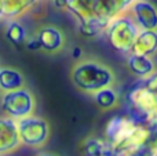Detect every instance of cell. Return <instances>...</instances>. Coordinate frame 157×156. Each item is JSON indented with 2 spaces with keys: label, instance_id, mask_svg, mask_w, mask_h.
Instances as JSON below:
<instances>
[{
  "label": "cell",
  "instance_id": "1",
  "mask_svg": "<svg viewBox=\"0 0 157 156\" xmlns=\"http://www.w3.org/2000/svg\"><path fill=\"white\" fill-rule=\"evenodd\" d=\"M105 137L114 155H125L146 145L152 137V130L147 123L138 120L130 113L117 115L108 122Z\"/></svg>",
  "mask_w": 157,
  "mask_h": 156
},
{
  "label": "cell",
  "instance_id": "2",
  "mask_svg": "<svg viewBox=\"0 0 157 156\" xmlns=\"http://www.w3.org/2000/svg\"><path fill=\"white\" fill-rule=\"evenodd\" d=\"M57 7L69 11L76 18L78 30L87 37L105 32L110 22L103 10L102 0H59Z\"/></svg>",
  "mask_w": 157,
  "mask_h": 156
},
{
  "label": "cell",
  "instance_id": "3",
  "mask_svg": "<svg viewBox=\"0 0 157 156\" xmlns=\"http://www.w3.org/2000/svg\"><path fill=\"white\" fill-rule=\"evenodd\" d=\"M72 83L77 90L86 94H94L116 82V75L110 66L95 60H80L71 71Z\"/></svg>",
  "mask_w": 157,
  "mask_h": 156
},
{
  "label": "cell",
  "instance_id": "4",
  "mask_svg": "<svg viewBox=\"0 0 157 156\" xmlns=\"http://www.w3.org/2000/svg\"><path fill=\"white\" fill-rule=\"evenodd\" d=\"M139 30L141 29L135 24L130 13L124 11V13L116 15L109 22L105 29V33L112 49L119 53H123V54H128Z\"/></svg>",
  "mask_w": 157,
  "mask_h": 156
},
{
  "label": "cell",
  "instance_id": "5",
  "mask_svg": "<svg viewBox=\"0 0 157 156\" xmlns=\"http://www.w3.org/2000/svg\"><path fill=\"white\" fill-rule=\"evenodd\" d=\"M130 115L145 123H150L157 119V98L152 91L138 79L125 94Z\"/></svg>",
  "mask_w": 157,
  "mask_h": 156
},
{
  "label": "cell",
  "instance_id": "6",
  "mask_svg": "<svg viewBox=\"0 0 157 156\" xmlns=\"http://www.w3.org/2000/svg\"><path fill=\"white\" fill-rule=\"evenodd\" d=\"M0 107L6 116L19 120L26 116L35 115L36 99L32 91L24 86L15 90L3 91L0 97Z\"/></svg>",
  "mask_w": 157,
  "mask_h": 156
},
{
  "label": "cell",
  "instance_id": "7",
  "mask_svg": "<svg viewBox=\"0 0 157 156\" xmlns=\"http://www.w3.org/2000/svg\"><path fill=\"white\" fill-rule=\"evenodd\" d=\"M22 145L29 148H41L50 138V124L40 116L30 115L17 120Z\"/></svg>",
  "mask_w": 157,
  "mask_h": 156
},
{
  "label": "cell",
  "instance_id": "8",
  "mask_svg": "<svg viewBox=\"0 0 157 156\" xmlns=\"http://www.w3.org/2000/svg\"><path fill=\"white\" fill-rule=\"evenodd\" d=\"M22 145L17 120L0 116V156L11 155Z\"/></svg>",
  "mask_w": 157,
  "mask_h": 156
},
{
  "label": "cell",
  "instance_id": "9",
  "mask_svg": "<svg viewBox=\"0 0 157 156\" xmlns=\"http://www.w3.org/2000/svg\"><path fill=\"white\" fill-rule=\"evenodd\" d=\"M128 13L139 29H157V7L149 0H135Z\"/></svg>",
  "mask_w": 157,
  "mask_h": 156
},
{
  "label": "cell",
  "instance_id": "10",
  "mask_svg": "<svg viewBox=\"0 0 157 156\" xmlns=\"http://www.w3.org/2000/svg\"><path fill=\"white\" fill-rule=\"evenodd\" d=\"M36 37L40 43V49L48 54L59 53L65 47V35L59 28L54 25H46L40 28L36 33Z\"/></svg>",
  "mask_w": 157,
  "mask_h": 156
},
{
  "label": "cell",
  "instance_id": "11",
  "mask_svg": "<svg viewBox=\"0 0 157 156\" xmlns=\"http://www.w3.org/2000/svg\"><path fill=\"white\" fill-rule=\"evenodd\" d=\"M128 54L153 57L157 54V29H141Z\"/></svg>",
  "mask_w": 157,
  "mask_h": 156
},
{
  "label": "cell",
  "instance_id": "12",
  "mask_svg": "<svg viewBox=\"0 0 157 156\" xmlns=\"http://www.w3.org/2000/svg\"><path fill=\"white\" fill-rule=\"evenodd\" d=\"M127 66L128 71L138 79H146L147 76H150L157 71L155 60L152 57H145V55L128 54Z\"/></svg>",
  "mask_w": 157,
  "mask_h": 156
},
{
  "label": "cell",
  "instance_id": "13",
  "mask_svg": "<svg viewBox=\"0 0 157 156\" xmlns=\"http://www.w3.org/2000/svg\"><path fill=\"white\" fill-rule=\"evenodd\" d=\"M40 0H2L4 18L18 19L29 13Z\"/></svg>",
  "mask_w": 157,
  "mask_h": 156
},
{
  "label": "cell",
  "instance_id": "14",
  "mask_svg": "<svg viewBox=\"0 0 157 156\" xmlns=\"http://www.w3.org/2000/svg\"><path fill=\"white\" fill-rule=\"evenodd\" d=\"M25 77L22 72L11 66H0V88L2 91H10L24 87Z\"/></svg>",
  "mask_w": 157,
  "mask_h": 156
},
{
  "label": "cell",
  "instance_id": "15",
  "mask_svg": "<svg viewBox=\"0 0 157 156\" xmlns=\"http://www.w3.org/2000/svg\"><path fill=\"white\" fill-rule=\"evenodd\" d=\"M112 148L106 140L99 137H87L83 141V155L84 156H102L110 154Z\"/></svg>",
  "mask_w": 157,
  "mask_h": 156
},
{
  "label": "cell",
  "instance_id": "16",
  "mask_svg": "<svg viewBox=\"0 0 157 156\" xmlns=\"http://www.w3.org/2000/svg\"><path fill=\"white\" fill-rule=\"evenodd\" d=\"M94 102L101 108V109H113L119 104V94L113 86L105 87L102 90L92 94Z\"/></svg>",
  "mask_w": 157,
  "mask_h": 156
},
{
  "label": "cell",
  "instance_id": "17",
  "mask_svg": "<svg viewBox=\"0 0 157 156\" xmlns=\"http://www.w3.org/2000/svg\"><path fill=\"white\" fill-rule=\"evenodd\" d=\"M6 37L14 46H22L28 37L26 29L17 19H10L7 26H6Z\"/></svg>",
  "mask_w": 157,
  "mask_h": 156
},
{
  "label": "cell",
  "instance_id": "18",
  "mask_svg": "<svg viewBox=\"0 0 157 156\" xmlns=\"http://www.w3.org/2000/svg\"><path fill=\"white\" fill-rule=\"evenodd\" d=\"M134 2H135V0H102L105 14L110 21L116 15L127 11L128 7H130Z\"/></svg>",
  "mask_w": 157,
  "mask_h": 156
},
{
  "label": "cell",
  "instance_id": "19",
  "mask_svg": "<svg viewBox=\"0 0 157 156\" xmlns=\"http://www.w3.org/2000/svg\"><path fill=\"white\" fill-rule=\"evenodd\" d=\"M142 83L152 91V94L157 98V71L155 73H152L150 76H147L146 79H141Z\"/></svg>",
  "mask_w": 157,
  "mask_h": 156
},
{
  "label": "cell",
  "instance_id": "20",
  "mask_svg": "<svg viewBox=\"0 0 157 156\" xmlns=\"http://www.w3.org/2000/svg\"><path fill=\"white\" fill-rule=\"evenodd\" d=\"M25 47H26L28 50H32V51H40V43H39L37 37L35 36H32V37H26V40H25Z\"/></svg>",
  "mask_w": 157,
  "mask_h": 156
},
{
  "label": "cell",
  "instance_id": "21",
  "mask_svg": "<svg viewBox=\"0 0 157 156\" xmlns=\"http://www.w3.org/2000/svg\"><path fill=\"white\" fill-rule=\"evenodd\" d=\"M36 156H58V155L52 154V152H40V154H37Z\"/></svg>",
  "mask_w": 157,
  "mask_h": 156
},
{
  "label": "cell",
  "instance_id": "22",
  "mask_svg": "<svg viewBox=\"0 0 157 156\" xmlns=\"http://www.w3.org/2000/svg\"><path fill=\"white\" fill-rule=\"evenodd\" d=\"M4 19V13H3V4H2V0H0V21Z\"/></svg>",
  "mask_w": 157,
  "mask_h": 156
},
{
  "label": "cell",
  "instance_id": "23",
  "mask_svg": "<svg viewBox=\"0 0 157 156\" xmlns=\"http://www.w3.org/2000/svg\"><path fill=\"white\" fill-rule=\"evenodd\" d=\"M51 2H52V3H54V4H55V6H57V4H58V3H59V0H51Z\"/></svg>",
  "mask_w": 157,
  "mask_h": 156
},
{
  "label": "cell",
  "instance_id": "24",
  "mask_svg": "<svg viewBox=\"0 0 157 156\" xmlns=\"http://www.w3.org/2000/svg\"><path fill=\"white\" fill-rule=\"evenodd\" d=\"M0 93H3V91H2V88H0Z\"/></svg>",
  "mask_w": 157,
  "mask_h": 156
}]
</instances>
